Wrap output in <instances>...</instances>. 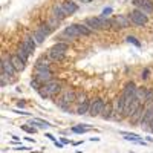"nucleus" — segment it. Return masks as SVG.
<instances>
[{
  "instance_id": "obj_18",
  "label": "nucleus",
  "mask_w": 153,
  "mask_h": 153,
  "mask_svg": "<svg viewBox=\"0 0 153 153\" xmlns=\"http://www.w3.org/2000/svg\"><path fill=\"white\" fill-rule=\"evenodd\" d=\"M113 104H106L104 106V109H103V112H101V115L100 117L103 118V120H113Z\"/></svg>"
},
{
  "instance_id": "obj_35",
  "label": "nucleus",
  "mask_w": 153,
  "mask_h": 153,
  "mask_svg": "<svg viewBox=\"0 0 153 153\" xmlns=\"http://www.w3.org/2000/svg\"><path fill=\"white\" fill-rule=\"evenodd\" d=\"M20 129L22 130H25L26 133H35L37 130L34 129V127H28V124H23V126H20Z\"/></svg>"
},
{
  "instance_id": "obj_14",
  "label": "nucleus",
  "mask_w": 153,
  "mask_h": 153,
  "mask_svg": "<svg viewBox=\"0 0 153 153\" xmlns=\"http://www.w3.org/2000/svg\"><path fill=\"white\" fill-rule=\"evenodd\" d=\"M52 17H54L55 20H58V22L65 20V19L68 17V14H66L65 8H63V5H58V3H55V5L52 6Z\"/></svg>"
},
{
  "instance_id": "obj_21",
  "label": "nucleus",
  "mask_w": 153,
  "mask_h": 153,
  "mask_svg": "<svg viewBox=\"0 0 153 153\" xmlns=\"http://www.w3.org/2000/svg\"><path fill=\"white\" fill-rule=\"evenodd\" d=\"M144 106H141V107H139L133 115H132V117H130V123L132 124H136V123H141V120H143V115H144Z\"/></svg>"
},
{
  "instance_id": "obj_36",
  "label": "nucleus",
  "mask_w": 153,
  "mask_h": 153,
  "mask_svg": "<svg viewBox=\"0 0 153 153\" xmlns=\"http://www.w3.org/2000/svg\"><path fill=\"white\" fill-rule=\"evenodd\" d=\"M153 101V89H147V95H146V103H152Z\"/></svg>"
},
{
  "instance_id": "obj_32",
  "label": "nucleus",
  "mask_w": 153,
  "mask_h": 153,
  "mask_svg": "<svg viewBox=\"0 0 153 153\" xmlns=\"http://www.w3.org/2000/svg\"><path fill=\"white\" fill-rule=\"evenodd\" d=\"M75 101H76V104L86 103V101H87V94H86V92H76V98H75Z\"/></svg>"
},
{
  "instance_id": "obj_6",
  "label": "nucleus",
  "mask_w": 153,
  "mask_h": 153,
  "mask_svg": "<svg viewBox=\"0 0 153 153\" xmlns=\"http://www.w3.org/2000/svg\"><path fill=\"white\" fill-rule=\"evenodd\" d=\"M136 84L133 83V81H129V83H126V86H124V89H123V98H124V103H130V101L135 98V95H136Z\"/></svg>"
},
{
  "instance_id": "obj_8",
  "label": "nucleus",
  "mask_w": 153,
  "mask_h": 153,
  "mask_svg": "<svg viewBox=\"0 0 153 153\" xmlns=\"http://www.w3.org/2000/svg\"><path fill=\"white\" fill-rule=\"evenodd\" d=\"M133 6L139 11H143L144 14H152L153 12V2L152 0H133Z\"/></svg>"
},
{
  "instance_id": "obj_29",
  "label": "nucleus",
  "mask_w": 153,
  "mask_h": 153,
  "mask_svg": "<svg viewBox=\"0 0 153 153\" xmlns=\"http://www.w3.org/2000/svg\"><path fill=\"white\" fill-rule=\"evenodd\" d=\"M17 55H19V57H20V58H22V60H23L25 63H26L31 54H29V52H28V51L25 49L23 46H19V48H17Z\"/></svg>"
},
{
  "instance_id": "obj_42",
  "label": "nucleus",
  "mask_w": 153,
  "mask_h": 153,
  "mask_svg": "<svg viewBox=\"0 0 153 153\" xmlns=\"http://www.w3.org/2000/svg\"><path fill=\"white\" fill-rule=\"evenodd\" d=\"M25 104H26V103H25V101H19V107H23Z\"/></svg>"
},
{
  "instance_id": "obj_13",
  "label": "nucleus",
  "mask_w": 153,
  "mask_h": 153,
  "mask_svg": "<svg viewBox=\"0 0 153 153\" xmlns=\"http://www.w3.org/2000/svg\"><path fill=\"white\" fill-rule=\"evenodd\" d=\"M52 76H54V74L51 71H37L35 72V80H38L42 84H46L49 81H52Z\"/></svg>"
},
{
  "instance_id": "obj_33",
  "label": "nucleus",
  "mask_w": 153,
  "mask_h": 153,
  "mask_svg": "<svg viewBox=\"0 0 153 153\" xmlns=\"http://www.w3.org/2000/svg\"><path fill=\"white\" fill-rule=\"evenodd\" d=\"M126 40H127V43H132V45H135L136 48H141V43H139V42H138V38L133 37V35H129V37L126 38Z\"/></svg>"
},
{
  "instance_id": "obj_38",
  "label": "nucleus",
  "mask_w": 153,
  "mask_h": 153,
  "mask_svg": "<svg viewBox=\"0 0 153 153\" xmlns=\"http://www.w3.org/2000/svg\"><path fill=\"white\" fill-rule=\"evenodd\" d=\"M109 14H112V8H106V9L103 11V14H101V16H103V17H107Z\"/></svg>"
},
{
  "instance_id": "obj_10",
  "label": "nucleus",
  "mask_w": 153,
  "mask_h": 153,
  "mask_svg": "<svg viewBox=\"0 0 153 153\" xmlns=\"http://www.w3.org/2000/svg\"><path fill=\"white\" fill-rule=\"evenodd\" d=\"M2 72H5L8 76H14L17 74V69L14 68V65H12L11 57H3V60H2Z\"/></svg>"
},
{
  "instance_id": "obj_34",
  "label": "nucleus",
  "mask_w": 153,
  "mask_h": 153,
  "mask_svg": "<svg viewBox=\"0 0 153 153\" xmlns=\"http://www.w3.org/2000/svg\"><path fill=\"white\" fill-rule=\"evenodd\" d=\"M31 87H32V89H35V91L38 92V91H40V89H42L43 86H42V83L38 81V80H35V78H34V80L31 81Z\"/></svg>"
},
{
  "instance_id": "obj_28",
  "label": "nucleus",
  "mask_w": 153,
  "mask_h": 153,
  "mask_svg": "<svg viewBox=\"0 0 153 153\" xmlns=\"http://www.w3.org/2000/svg\"><path fill=\"white\" fill-rule=\"evenodd\" d=\"M51 49H54V51H60V52H66V51L69 49V45L66 42H57Z\"/></svg>"
},
{
  "instance_id": "obj_43",
  "label": "nucleus",
  "mask_w": 153,
  "mask_h": 153,
  "mask_svg": "<svg viewBox=\"0 0 153 153\" xmlns=\"http://www.w3.org/2000/svg\"><path fill=\"white\" fill-rule=\"evenodd\" d=\"M149 129H150V132H152V133H153V121H152V123H150V126H149Z\"/></svg>"
},
{
  "instance_id": "obj_30",
  "label": "nucleus",
  "mask_w": 153,
  "mask_h": 153,
  "mask_svg": "<svg viewBox=\"0 0 153 153\" xmlns=\"http://www.w3.org/2000/svg\"><path fill=\"white\" fill-rule=\"evenodd\" d=\"M31 124H32V126H38V127H42V129H48V127H51V124H49L48 121L38 120V118H32V120H31Z\"/></svg>"
},
{
  "instance_id": "obj_11",
  "label": "nucleus",
  "mask_w": 153,
  "mask_h": 153,
  "mask_svg": "<svg viewBox=\"0 0 153 153\" xmlns=\"http://www.w3.org/2000/svg\"><path fill=\"white\" fill-rule=\"evenodd\" d=\"M63 37H68V40H74V38L81 37V34H80L78 29L75 28V23H74V25H69V26L65 28V31H63V34H61V38Z\"/></svg>"
},
{
  "instance_id": "obj_22",
  "label": "nucleus",
  "mask_w": 153,
  "mask_h": 153,
  "mask_svg": "<svg viewBox=\"0 0 153 153\" xmlns=\"http://www.w3.org/2000/svg\"><path fill=\"white\" fill-rule=\"evenodd\" d=\"M48 57L52 60V61H61L63 58H65V52H60V51H54L51 49L48 52Z\"/></svg>"
},
{
  "instance_id": "obj_3",
  "label": "nucleus",
  "mask_w": 153,
  "mask_h": 153,
  "mask_svg": "<svg viewBox=\"0 0 153 153\" xmlns=\"http://www.w3.org/2000/svg\"><path fill=\"white\" fill-rule=\"evenodd\" d=\"M75 98H76V92H75V91H72V89H66V91L63 92V97L57 101V103H58V106H60L61 109L68 110V109H69V106L75 101Z\"/></svg>"
},
{
  "instance_id": "obj_24",
  "label": "nucleus",
  "mask_w": 153,
  "mask_h": 153,
  "mask_svg": "<svg viewBox=\"0 0 153 153\" xmlns=\"http://www.w3.org/2000/svg\"><path fill=\"white\" fill-rule=\"evenodd\" d=\"M35 71H51V65L49 61L45 58H40L35 63Z\"/></svg>"
},
{
  "instance_id": "obj_27",
  "label": "nucleus",
  "mask_w": 153,
  "mask_h": 153,
  "mask_svg": "<svg viewBox=\"0 0 153 153\" xmlns=\"http://www.w3.org/2000/svg\"><path fill=\"white\" fill-rule=\"evenodd\" d=\"M146 95H147V87H138L136 89V98L141 101V103H146Z\"/></svg>"
},
{
  "instance_id": "obj_19",
  "label": "nucleus",
  "mask_w": 153,
  "mask_h": 153,
  "mask_svg": "<svg viewBox=\"0 0 153 153\" xmlns=\"http://www.w3.org/2000/svg\"><path fill=\"white\" fill-rule=\"evenodd\" d=\"M11 61H12V65H14V68L17 69V72H22L25 69V65H26V63H25L17 54L16 55H11Z\"/></svg>"
},
{
  "instance_id": "obj_16",
  "label": "nucleus",
  "mask_w": 153,
  "mask_h": 153,
  "mask_svg": "<svg viewBox=\"0 0 153 153\" xmlns=\"http://www.w3.org/2000/svg\"><path fill=\"white\" fill-rule=\"evenodd\" d=\"M124 139H127V141H132V143H136V144H141V146H146V143L141 139V136L136 135V133H129V132H120Z\"/></svg>"
},
{
  "instance_id": "obj_39",
  "label": "nucleus",
  "mask_w": 153,
  "mask_h": 153,
  "mask_svg": "<svg viewBox=\"0 0 153 153\" xmlns=\"http://www.w3.org/2000/svg\"><path fill=\"white\" fill-rule=\"evenodd\" d=\"M46 138H49V139H51V141H52V143H55V141H57V139H55V138H54L52 135H51V133H48V135H46Z\"/></svg>"
},
{
  "instance_id": "obj_41",
  "label": "nucleus",
  "mask_w": 153,
  "mask_h": 153,
  "mask_svg": "<svg viewBox=\"0 0 153 153\" xmlns=\"http://www.w3.org/2000/svg\"><path fill=\"white\" fill-rule=\"evenodd\" d=\"M61 143H63V144H68V143H69V139H66V138H61Z\"/></svg>"
},
{
  "instance_id": "obj_37",
  "label": "nucleus",
  "mask_w": 153,
  "mask_h": 153,
  "mask_svg": "<svg viewBox=\"0 0 153 153\" xmlns=\"http://www.w3.org/2000/svg\"><path fill=\"white\" fill-rule=\"evenodd\" d=\"M149 75H150V69H149V68H146V69L141 72V80H144V81H146V80H149V78H150Z\"/></svg>"
},
{
  "instance_id": "obj_26",
  "label": "nucleus",
  "mask_w": 153,
  "mask_h": 153,
  "mask_svg": "<svg viewBox=\"0 0 153 153\" xmlns=\"http://www.w3.org/2000/svg\"><path fill=\"white\" fill-rule=\"evenodd\" d=\"M92 127L89 126V124H80V126H74V127H71V130L74 132V133H86L87 130H91Z\"/></svg>"
},
{
  "instance_id": "obj_23",
  "label": "nucleus",
  "mask_w": 153,
  "mask_h": 153,
  "mask_svg": "<svg viewBox=\"0 0 153 153\" xmlns=\"http://www.w3.org/2000/svg\"><path fill=\"white\" fill-rule=\"evenodd\" d=\"M75 28L80 31V34L83 35V37H89L92 34V29L89 28V26H86L84 23H75Z\"/></svg>"
},
{
  "instance_id": "obj_31",
  "label": "nucleus",
  "mask_w": 153,
  "mask_h": 153,
  "mask_svg": "<svg viewBox=\"0 0 153 153\" xmlns=\"http://www.w3.org/2000/svg\"><path fill=\"white\" fill-rule=\"evenodd\" d=\"M38 29H40V31H42V32H43V34L48 37L51 32H52V29H54V28L51 26V23H42V25H40V28H38Z\"/></svg>"
},
{
  "instance_id": "obj_15",
  "label": "nucleus",
  "mask_w": 153,
  "mask_h": 153,
  "mask_svg": "<svg viewBox=\"0 0 153 153\" xmlns=\"http://www.w3.org/2000/svg\"><path fill=\"white\" fill-rule=\"evenodd\" d=\"M22 46L26 49L29 54H34V52H35V48H37V43H35V40H34L32 37H25Z\"/></svg>"
},
{
  "instance_id": "obj_2",
  "label": "nucleus",
  "mask_w": 153,
  "mask_h": 153,
  "mask_svg": "<svg viewBox=\"0 0 153 153\" xmlns=\"http://www.w3.org/2000/svg\"><path fill=\"white\" fill-rule=\"evenodd\" d=\"M130 19L127 16H115L113 19H110V29L120 31V29H127L130 26Z\"/></svg>"
},
{
  "instance_id": "obj_44",
  "label": "nucleus",
  "mask_w": 153,
  "mask_h": 153,
  "mask_svg": "<svg viewBox=\"0 0 153 153\" xmlns=\"http://www.w3.org/2000/svg\"><path fill=\"white\" fill-rule=\"evenodd\" d=\"M80 2H83V3H91L92 0H80Z\"/></svg>"
},
{
  "instance_id": "obj_5",
  "label": "nucleus",
  "mask_w": 153,
  "mask_h": 153,
  "mask_svg": "<svg viewBox=\"0 0 153 153\" xmlns=\"http://www.w3.org/2000/svg\"><path fill=\"white\" fill-rule=\"evenodd\" d=\"M106 103H104V100L103 98H94L92 100V103H91V109H89V113L87 115H91V117H98V115H101V112H103Z\"/></svg>"
},
{
  "instance_id": "obj_25",
  "label": "nucleus",
  "mask_w": 153,
  "mask_h": 153,
  "mask_svg": "<svg viewBox=\"0 0 153 153\" xmlns=\"http://www.w3.org/2000/svg\"><path fill=\"white\" fill-rule=\"evenodd\" d=\"M32 38L35 40V43H37V45H42V43L46 40V35H45V34H43L40 29L37 28V29L34 31V34H32Z\"/></svg>"
},
{
  "instance_id": "obj_20",
  "label": "nucleus",
  "mask_w": 153,
  "mask_h": 153,
  "mask_svg": "<svg viewBox=\"0 0 153 153\" xmlns=\"http://www.w3.org/2000/svg\"><path fill=\"white\" fill-rule=\"evenodd\" d=\"M91 103L92 101H86V103H81V104H78L76 106V110H75V113L76 115H86V113H89V109H91Z\"/></svg>"
},
{
  "instance_id": "obj_1",
  "label": "nucleus",
  "mask_w": 153,
  "mask_h": 153,
  "mask_svg": "<svg viewBox=\"0 0 153 153\" xmlns=\"http://www.w3.org/2000/svg\"><path fill=\"white\" fill-rule=\"evenodd\" d=\"M86 26H89L92 31L95 29H110V19L107 17H103V16H100V17H89L83 22Z\"/></svg>"
},
{
  "instance_id": "obj_9",
  "label": "nucleus",
  "mask_w": 153,
  "mask_h": 153,
  "mask_svg": "<svg viewBox=\"0 0 153 153\" xmlns=\"http://www.w3.org/2000/svg\"><path fill=\"white\" fill-rule=\"evenodd\" d=\"M43 89L49 94V97H55V95H58V94L61 92V83L52 80V81H49V83L43 84Z\"/></svg>"
},
{
  "instance_id": "obj_12",
  "label": "nucleus",
  "mask_w": 153,
  "mask_h": 153,
  "mask_svg": "<svg viewBox=\"0 0 153 153\" xmlns=\"http://www.w3.org/2000/svg\"><path fill=\"white\" fill-rule=\"evenodd\" d=\"M152 121H153V106H149L144 110L143 120H141V127H143V129H149V126H150Z\"/></svg>"
},
{
  "instance_id": "obj_40",
  "label": "nucleus",
  "mask_w": 153,
  "mask_h": 153,
  "mask_svg": "<svg viewBox=\"0 0 153 153\" xmlns=\"http://www.w3.org/2000/svg\"><path fill=\"white\" fill-rule=\"evenodd\" d=\"M14 150H29L28 147H25V146H22V147H16Z\"/></svg>"
},
{
  "instance_id": "obj_4",
  "label": "nucleus",
  "mask_w": 153,
  "mask_h": 153,
  "mask_svg": "<svg viewBox=\"0 0 153 153\" xmlns=\"http://www.w3.org/2000/svg\"><path fill=\"white\" fill-rule=\"evenodd\" d=\"M129 19L133 25H136V26H146L147 22H149V16L144 14V12L139 11V9H133L129 14Z\"/></svg>"
},
{
  "instance_id": "obj_17",
  "label": "nucleus",
  "mask_w": 153,
  "mask_h": 153,
  "mask_svg": "<svg viewBox=\"0 0 153 153\" xmlns=\"http://www.w3.org/2000/svg\"><path fill=\"white\" fill-rule=\"evenodd\" d=\"M61 5H63V8H65L68 16H74L75 12L78 11V6H76V3H74L72 0H66V2H63Z\"/></svg>"
},
{
  "instance_id": "obj_7",
  "label": "nucleus",
  "mask_w": 153,
  "mask_h": 153,
  "mask_svg": "<svg viewBox=\"0 0 153 153\" xmlns=\"http://www.w3.org/2000/svg\"><path fill=\"white\" fill-rule=\"evenodd\" d=\"M124 110H126V103H124V98L123 97H118L115 98L113 101V120H121V117L124 115Z\"/></svg>"
}]
</instances>
